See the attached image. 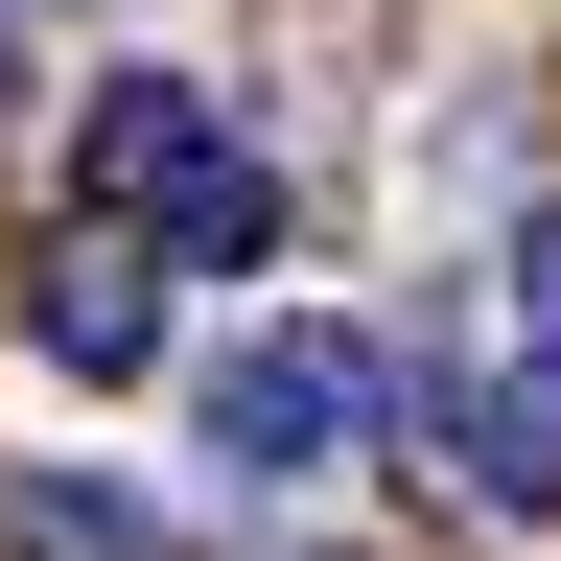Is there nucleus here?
I'll return each mask as SVG.
<instances>
[{
  "instance_id": "6e6552de",
  "label": "nucleus",
  "mask_w": 561,
  "mask_h": 561,
  "mask_svg": "<svg viewBox=\"0 0 561 561\" xmlns=\"http://www.w3.org/2000/svg\"><path fill=\"white\" fill-rule=\"evenodd\" d=\"M280 561H328V538H280Z\"/></svg>"
},
{
  "instance_id": "39448f33",
  "label": "nucleus",
  "mask_w": 561,
  "mask_h": 561,
  "mask_svg": "<svg viewBox=\"0 0 561 561\" xmlns=\"http://www.w3.org/2000/svg\"><path fill=\"white\" fill-rule=\"evenodd\" d=\"M0 561H164V491H117V468H0Z\"/></svg>"
},
{
  "instance_id": "f03ea898",
  "label": "nucleus",
  "mask_w": 561,
  "mask_h": 561,
  "mask_svg": "<svg viewBox=\"0 0 561 561\" xmlns=\"http://www.w3.org/2000/svg\"><path fill=\"white\" fill-rule=\"evenodd\" d=\"M421 421H445V468L491 491V515H561V328H515V351H421Z\"/></svg>"
},
{
  "instance_id": "0eeeda50",
  "label": "nucleus",
  "mask_w": 561,
  "mask_h": 561,
  "mask_svg": "<svg viewBox=\"0 0 561 561\" xmlns=\"http://www.w3.org/2000/svg\"><path fill=\"white\" fill-rule=\"evenodd\" d=\"M515 328H561V210H538V234H515Z\"/></svg>"
},
{
  "instance_id": "7ed1b4c3",
  "label": "nucleus",
  "mask_w": 561,
  "mask_h": 561,
  "mask_svg": "<svg viewBox=\"0 0 561 561\" xmlns=\"http://www.w3.org/2000/svg\"><path fill=\"white\" fill-rule=\"evenodd\" d=\"M70 164H94V210H117V234H164V210H187L210 164H234V117H210L187 70H117V94H94V140H70Z\"/></svg>"
},
{
  "instance_id": "423d86ee",
  "label": "nucleus",
  "mask_w": 561,
  "mask_h": 561,
  "mask_svg": "<svg viewBox=\"0 0 561 561\" xmlns=\"http://www.w3.org/2000/svg\"><path fill=\"white\" fill-rule=\"evenodd\" d=\"M257 234H280V187H257V140H234V164L164 210V280H257Z\"/></svg>"
},
{
  "instance_id": "20e7f679",
  "label": "nucleus",
  "mask_w": 561,
  "mask_h": 561,
  "mask_svg": "<svg viewBox=\"0 0 561 561\" xmlns=\"http://www.w3.org/2000/svg\"><path fill=\"white\" fill-rule=\"evenodd\" d=\"M47 375H164V280H140V234H94V257H47Z\"/></svg>"
},
{
  "instance_id": "f257e3e1",
  "label": "nucleus",
  "mask_w": 561,
  "mask_h": 561,
  "mask_svg": "<svg viewBox=\"0 0 561 561\" xmlns=\"http://www.w3.org/2000/svg\"><path fill=\"white\" fill-rule=\"evenodd\" d=\"M375 398H398V351H375V328H257V351H210V468L305 491V468L375 445Z\"/></svg>"
}]
</instances>
